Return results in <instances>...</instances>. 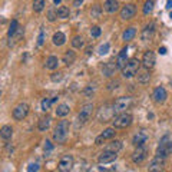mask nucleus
<instances>
[{"label":"nucleus","mask_w":172,"mask_h":172,"mask_svg":"<svg viewBox=\"0 0 172 172\" xmlns=\"http://www.w3.org/2000/svg\"><path fill=\"white\" fill-rule=\"evenodd\" d=\"M39 171V165L38 164H30L27 166V171L26 172H38Z\"/></svg>","instance_id":"44"},{"label":"nucleus","mask_w":172,"mask_h":172,"mask_svg":"<svg viewBox=\"0 0 172 172\" xmlns=\"http://www.w3.org/2000/svg\"><path fill=\"white\" fill-rule=\"evenodd\" d=\"M128 48H124L118 55V59H116V63H118V67L119 69H124V66L128 63Z\"/></svg>","instance_id":"20"},{"label":"nucleus","mask_w":172,"mask_h":172,"mask_svg":"<svg viewBox=\"0 0 172 172\" xmlns=\"http://www.w3.org/2000/svg\"><path fill=\"white\" fill-rule=\"evenodd\" d=\"M141 63H142V62H139L136 57H132V59L128 60V63L125 65L124 69H122L124 78L131 79V78H134L135 75H138V72L141 70Z\"/></svg>","instance_id":"2"},{"label":"nucleus","mask_w":172,"mask_h":172,"mask_svg":"<svg viewBox=\"0 0 172 172\" xmlns=\"http://www.w3.org/2000/svg\"><path fill=\"white\" fill-rule=\"evenodd\" d=\"M103 9L108 13H115L119 9V2L118 0H106L105 3H103Z\"/></svg>","instance_id":"21"},{"label":"nucleus","mask_w":172,"mask_h":172,"mask_svg":"<svg viewBox=\"0 0 172 172\" xmlns=\"http://www.w3.org/2000/svg\"><path fill=\"white\" fill-rule=\"evenodd\" d=\"M122 149V142L120 141H112V142L109 143V145H106L105 151H111V152H119V151Z\"/></svg>","instance_id":"28"},{"label":"nucleus","mask_w":172,"mask_h":172,"mask_svg":"<svg viewBox=\"0 0 172 172\" xmlns=\"http://www.w3.org/2000/svg\"><path fill=\"white\" fill-rule=\"evenodd\" d=\"M159 55H166V48H159Z\"/></svg>","instance_id":"48"},{"label":"nucleus","mask_w":172,"mask_h":172,"mask_svg":"<svg viewBox=\"0 0 172 172\" xmlns=\"http://www.w3.org/2000/svg\"><path fill=\"white\" fill-rule=\"evenodd\" d=\"M101 13H102V7L99 4H95L93 7H92V10H90V16H92L93 19H99V17H101Z\"/></svg>","instance_id":"35"},{"label":"nucleus","mask_w":172,"mask_h":172,"mask_svg":"<svg viewBox=\"0 0 172 172\" xmlns=\"http://www.w3.org/2000/svg\"><path fill=\"white\" fill-rule=\"evenodd\" d=\"M53 2H55V4H60V2H62V0H53Z\"/></svg>","instance_id":"50"},{"label":"nucleus","mask_w":172,"mask_h":172,"mask_svg":"<svg viewBox=\"0 0 172 172\" xmlns=\"http://www.w3.org/2000/svg\"><path fill=\"white\" fill-rule=\"evenodd\" d=\"M171 19H172V11H171Z\"/></svg>","instance_id":"51"},{"label":"nucleus","mask_w":172,"mask_h":172,"mask_svg":"<svg viewBox=\"0 0 172 172\" xmlns=\"http://www.w3.org/2000/svg\"><path fill=\"white\" fill-rule=\"evenodd\" d=\"M166 9H168V10L172 9V0H168V2H166Z\"/></svg>","instance_id":"49"},{"label":"nucleus","mask_w":172,"mask_h":172,"mask_svg":"<svg viewBox=\"0 0 172 172\" xmlns=\"http://www.w3.org/2000/svg\"><path fill=\"white\" fill-rule=\"evenodd\" d=\"M119 67H118V63H113V62H108V63L103 65V67H102V72H103V75L106 76V78H112L113 75L116 73V70H118Z\"/></svg>","instance_id":"18"},{"label":"nucleus","mask_w":172,"mask_h":172,"mask_svg":"<svg viewBox=\"0 0 172 172\" xmlns=\"http://www.w3.org/2000/svg\"><path fill=\"white\" fill-rule=\"evenodd\" d=\"M56 17H57V10H49L48 11V19H49V22H55L56 20Z\"/></svg>","instance_id":"41"},{"label":"nucleus","mask_w":172,"mask_h":172,"mask_svg":"<svg viewBox=\"0 0 172 172\" xmlns=\"http://www.w3.org/2000/svg\"><path fill=\"white\" fill-rule=\"evenodd\" d=\"M53 149V145L50 143V141H46L45 142V151L48 152V151H52Z\"/></svg>","instance_id":"46"},{"label":"nucleus","mask_w":172,"mask_h":172,"mask_svg":"<svg viewBox=\"0 0 172 172\" xmlns=\"http://www.w3.org/2000/svg\"><path fill=\"white\" fill-rule=\"evenodd\" d=\"M73 156L72 155H66V156H63L62 159H60L59 165H57V169H59V172H70L72 168H73Z\"/></svg>","instance_id":"10"},{"label":"nucleus","mask_w":172,"mask_h":172,"mask_svg":"<svg viewBox=\"0 0 172 172\" xmlns=\"http://www.w3.org/2000/svg\"><path fill=\"white\" fill-rule=\"evenodd\" d=\"M115 129H116V128H108V129H105V131L102 132V134L95 139V143H96V145H102L103 141H106V139H112L113 136H115V134H116Z\"/></svg>","instance_id":"15"},{"label":"nucleus","mask_w":172,"mask_h":172,"mask_svg":"<svg viewBox=\"0 0 172 172\" xmlns=\"http://www.w3.org/2000/svg\"><path fill=\"white\" fill-rule=\"evenodd\" d=\"M23 34H25V30H23V27H20V26H19V29H17V32H16V34L13 36V38H15V40H16V42H19L20 39L23 38ZM13 38H11V39H13Z\"/></svg>","instance_id":"42"},{"label":"nucleus","mask_w":172,"mask_h":172,"mask_svg":"<svg viewBox=\"0 0 172 172\" xmlns=\"http://www.w3.org/2000/svg\"><path fill=\"white\" fill-rule=\"evenodd\" d=\"M57 65H59V59H57L56 56H49L48 59H46V69H50V70H53V69H56Z\"/></svg>","instance_id":"27"},{"label":"nucleus","mask_w":172,"mask_h":172,"mask_svg":"<svg viewBox=\"0 0 172 172\" xmlns=\"http://www.w3.org/2000/svg\"><path fill=\"white\" fill-rule=\"evenodd\" d=\"M83 93H85V96H88V97H90L92 95H93V89L90 88V86H88L85 90H83Z\"/></svg>","instance_id":"45"},{"label":"nucleus","mask_w":172,"mask_h":172,"mask_svg":"<svg viewBox=\"0 0 172 172\" xmlns=\"http://www.w3.org/2000/svg\"><path fill=\"white\" fill-rule=\"evenodd\" d=\"M45 6H46L45 0H34V2H33V10L38 11V13L43 10V9H45Z\"/></svg>","instance_id":"36"},{"label":"nucleus","mask_w":172,"mask_h":172,"mask_svg":"<svg viewBox=\"0 0 172 172\" xmlns=\"http://www.w3.org/2000/svg\"><path fill=\"white\" fill-rule=\"evenodd\" d=\"M153 33H155V25L151 22L149 25H146L145 29L142 30V33H141V39H142L143 42H148V40H151V39L153 38Z\"/></svg>","instance_id":"19"},{"label":"nucleus","mask_w":172,"mask_h":172,"mask_svg":"<svg viewBox=\"0 0 172 172\" xmlns=\"http://www.w3.org/2000/svg\"><path fill=\"white\" fill-rule=\"evenodd\" d=\"M165 169V158L155 156L152 161L149 162L148 166V172H164Z\"/></svg>","instance_id":"8"},{"label":"nucleus","mask_w":172,"mask_h":172,"mask_svg":"<svg viewBox=\"0 0 172 172\" xmlns=\"http://www.w3.org/2000/svg\"><path fill=\"white\" fill-rule=\"evenodd\" d=\"M83 45H85V42H83L82 36H75V38L72 39V46L75 49H80Z\"/></svg>","instance_id":"33"},{"label":"nucleus","mask_w":172,"mask_h":172,"mask_svg":"<svg viewBox=\"0 0 172 172\" xmlns=\"http://www.w3.org/2000/svg\"><path fill=\"white\" fill-rule=\"evenodd\" d=\"M135 34H136L135 27H128V29L124 32V34H122V38H124L125 42H128V40H132V39L135 38Z\"/></svg>","instance_id":"29"},{"label":"nucleus","mask_w":172,"mask_h":172,"mask_svg":"<svg viewBox=\"0 0 172 172\" xmlns=\"http://www.w3.org/2000/svg\"><path fill=\"white\" fill-rule=\"evenodd\" d=\"M69 129H70L69 120H60L56 125V128H55V132H53V141L56 143H63L67 139Z\"/></svg>","instance_id":"1"},{"label":"nucleus","mask_w":172,"mask_h":172,"mask_svg":"<svg viewBox=\"0 0 172 172\" xmlns=\"http://www.w3.org/2000/svg\"><path fill=\"white\" fill-rule=\"evenodd\" d=\"M90 34H92V38H99V36H101V27L99 26H92V29H90Z\"/></svg>","instance_id":"40"},{"label":"nucleus","mask_w":172,"mask_h":172,"mask_svg":"<svg viewBox=\"0 0 172 172\" xmlns=\"http://www.w3.org/2000/svg\"><path fill=\"white\" fill-rule=\"evenodd\" d=\"M17 29H19V25H17V20H11L10 27H9V30H7V36H9V39H11L13 36H15V34H16V32H17Z\"/></svg>","instance_id":"32"},{"label":"nucleus","mask_w":172,"mask_h":172,"mask_svg":"<svg viewBox=\"0 0 172 172\" xmlns=\"http://www.w3.org/2000/svg\"><path fill=\"white\" fill-rule=\"evenodd\" d=\"M109 48H111L109 43H103V45L99 48V55H106V53L109 52Z\"/></svg>","instance_id":"43"},{"label":"nucleus","mask_w":172,"mask_h":172,"mask_svg":"<svg viewBox=\"0 0 172 172\" xmlns=\"http://www.w3.org/2000/svg\"><path fill=\"white\" fill-rule=\"evenodd\" d=\"M53 103V99H49V97H45L43 101H42V111H45V112H48L49 109H50V106H52Z\"/></svg>","instance_id":"37"},{"label":"nucleus","mask_w":172,"mask_h":172,"mask_svg":"<svg viewBox=\"0 0 172 172\" xmlns=\"http://www.w3.org/2000/svg\"><path fill=\"white\" fill-rule=\"evenodd\" d=\"M76 60V53L73 50H66V53L63 55V63L66 66H72Z\"/></svg>","instance_id":"22"},{"label":"nucleus","mask_w":172,"mask_h":172,"mask_svg":"<svg viewBox=\"0 0 172 172\" xmlns=\"http://www.w3.org/2000/svg\"><path fill=\"white\" fill-rule=\"evenodd\" d=\"M146 156H148V149H146L145 146H138L135 149V152L132 153V161L135 164H142L146 159Z\"/></svg>","instance_id":"11"},{"label":"nucleus","mask_w":172,"mask_h":172,"mask_svg":"<svg viewBox=\"0 0 172 172\" xmlns=\"http://www.w3.org/2000/svg\"><path fill=\"white\" fill-rule=\"evenodd\" d=\"M132 105V97L129 96H120L113 102V109L116 113H122L126 112V109H129Z\"/></svg>","instance_id":"5"},{"label":"nucleus","mask_w":172,"mask_h":172,"mask_svg":"<svg viewBox=\"0 0 172 172\" xmlns=\"http://www.w3.org/2000/svg\"><path fill=\"white\" fill-rule=\"evenodd\" d=\"M50 79H52V82H60V80L63 79V73H62V72H56V73H52Z\"/></svg>","instance_id":"39"},{"label":"nucleus","mask_w":172,"mask_h":172,"mask_svg":"<svg viewBox=\"0 0 172 172\" xmlns=\"http://www.w3.org/2000/svg\"><path fill=\"white\" fill-rule=\"evenodd\" d=\"M69 112H70V108L66 103H62L56 108V116H59V118H65L66 115H69Z\"/></svg>","instance_id":"26"},{"label":"nucleus","mask_w":172,"mask_h":172,"mask_svg":"<svg viewBox=\"0 0 172 172\" xmlns=\"http://www.w3.org/2000/svg\"><path fill=\"white\" fill-rule=\"evenodd\" d=\"M149 80H151L149 69H143V70L138 72V82L139 83H148Z\"/></svg>","instance_id":"24"},{"label":"nucleus","mask_w":172,"mask_h":172,"mask_svg":"<svg viewBox=\"0 0 172 172\" xmlns=\"http://www.w3.org/2000/svg\"><path fill=\"white\" fill-rule=\"evenodd\" d=\"M153 4H155V2H153V0H146L145 6H143V15H151V13H152Z\"/></svg>","instance_id":"34"},{"label":"nucleus","mask_w":172,"mask_h":172,"mask_svg":"<svg viewBox=\"0 0 172 172\" xmlns=\"http://www.w3.org/2000/svg\"><path fill=\"white\" fill-rule=\"evenodd\" d=\"M50 122H52V119L49 118V116H46V118H43V119L39 120V131H46V129H49V126H50Z\"/></svg>","instance_id":"30"},{"label":"nucleus","mask_w":172,"mask_h":172,"mask_svg":"<svg viewBox=\"0 0 172 172\" xmlns=\"http://www.w3.org/2000/svg\"><path fill=\"white\" fill-rule=\"evenodd\" d=\"M11 135H13V129H11V126H9V125L2 126V129H0V136H2V139L9 141V139L11 138Z\"/></svg>","instance_id":"25"},{"label":"nucleus","mask_w":172,"mask_h":172,"mask_svg":"<svg viewBox=\"0 0 172 172\" xmlns=\"http://www.w3.org/2000/svg\"><path fill=\"white\" fill-rule=\"evenodd\" d=\"M152 97H153V101L156 102V103H164V102L166 101V90H165V88L158 86L156 89L153 90Z\"/></svg>","instance_id":"17"},{"label":"nucleus","mask_w":172,"mask_h":172,"mask_svg":"<svg viewBox=\"0 0 172 172\" xmlns=\"http://www.w3.org/2000/svg\"><path fill=\"white\" fill-rule=\"evenodd\" d=\"M70 16V10H69V7H66V6H60L59 9H57V17H60V19H67Z\"/></svg>","instance_id":"31"},{"label":"nucleus","mask_w":172,"mask_h":172,"mask_svg":"<svg viewBox=\"0 0 172 172\" xmlns=\"http://www.w3.org/2000/svg\"><path fill=\"white\" fill-rule=\"evenodd\" d=\"M115 109H113V105L109 106V105H105L102 106L97 112V119L99 122H109V120H113L115 118Z\"/></svg>","instance_id":"6"},{"label":"nucleus","mask_w":172,"mask_h":172,"mask_svg":"<svg viewBox=\"0 0 172 172\" xmlns=\"http://www.w3.org/2000/svg\"><path fill=\"white\" fill-rule=\"evenodd\" d=\"M45 40H46V32H45V29L42 27L40 33H39V38H38V46H42L45 43Z\"/></svg>","instance_id":"38"},{"label":"nucleus","mask_w":172,"mask_h":172,"mask_svg":"<svg viewBox=\"0 0 172 172\" xmlns=\"http://www.w3.org/2000/svg\"><path fill=\"white\" fill-rule=\"evenodd\" d=\"M29 113V105L27 103H19L13 109V118L16 120H23Z\"/></svg>","instance_id":"9"},{"label":"nucleus","mask_w":172,"mask_h":172,"mask_svg":"<svg viewBox=\"0 0 172 172\" xmlns=\"http://www.w3.org/2000/svg\"><path fill=\"white\" fill-rule=\"evenodd\" d=\"M148 139H149V135L146 134L145 131H141V132H138V134L134 136V139H132V143H134V145L138 148V146H143V145H145Z\"/></svg>","instance_id":"16"},{"label":"nucleus","mask_w":172,"mask_h":172,"mask_svg":"<svg viewBox=\"0 0 172 172\" xmlns=\"http://www.w3.org/2000/svg\"><path fill=\"white\" fill-rule=\"evenodd\" d=\"M131 124H132V115L128 112L118 113V115H115V118L112 120L113 128H116V129H124V128H128Z\"/></svg>","instance_id":"4"},{"label":"nucleus","mask_w":172,"mask_h":172,"mask_svg":"<svg viewBox=\"0 0 172 172\" xmlns=\"http://www.w3.org/2000/svg\"><path fill=\"white\" fill-rule=\"evenodd\" d=\"M93 109H95L93 103H85V105L82 106V109H80L79 115H78L79 124H80V125L86 124V122L92 118V115H93Z\"/></svg>","instance_id":"7"},{"label":"nucleus","mask_w":172,"mask_h":172,"mask_svg":"<svg viewBox=\"0 0 172 172\" xmlns=\"http://www.w3.org/2000/svg\"><path fill=\"white\" fill-rule=\"evenodd\" d=\"M172 153V141L169 139L168 135H165L164 138L161 139L159 146L156 148V156L159 158H166Z\"/></svg>","instance_id":"3"},{"label":"nucleus","mask_w":172,"mask_h":172,"mask_svg":"<svg viewBox=\"0 0 172 172\" xmlns=\"http://www.w3.org/2000/svg\"><path fill=\"white\" fill-rule=\"evenodd\" d=\"M116 158H118V153L116 152L103 151V152L99 155V158H97V162H99V164H111V162L116 161Z\"/></svg>","instance_id":"14"},{"label":"nucleus","mask_w":172,"mask_h":172,"mask_svg":"<svg viewBox=\"0 0 172 172\" xmlns=\"http://www.w3.org/2000/svg\"><path fill=\"white\" fill-rule=\"evenodd\" d=\"M156 63V57H155V53L148 50V52L143 53V57H142V66L145 69H152Z\"/></svg>","instance_id":"13"},{"label":"nucleus","mask_w":172,"mask_h":172,"mask_svg":"<svg viewBox=\"0 0 172 172\" xmlns=\"http://www.w3.org/2000/svg\"><path fill=\"white\" fill-rule=\"evenodd\" d=\"M135 13H136V6L134 3H128L120 10V17L124 20H129L135 16Z\"/></svg>","instance_id":"12"},{"label":"nucleus","mask_w":172,"mask_h":172,"mask_svg":"<svg viewBox=\"0 0 172 172\" xmlns=\"http://www.w3.org/2000/svg\"><path fill=\"white\" fill-rule=\"evenodd\" d=\"M52 42L55 46H62V45H65V42H66V36H65L62 32H56V33L53 34Z\"/></svg>","instance_id":"23"},{"label":"nucleus","mask_w":172,"mask_h":172,"mask_svg":"<svg viewBox=\"0 0 172 172\" xmlns=\"http://www.w3.org/2000/svg\"><path fill=\"white\" fill-rule=\"evenodd\" d=\"M82 3H83V0H75V2H73V6H75V7H79Z\"/></svg>","instance_id":"47"}]
</instances>
